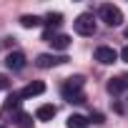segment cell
<instances>
[{
  "label": "cell",
  "instance_id": "cell-1",
  "mask_svg": "<svg viewBox=\"0 0 128 128\" xmlns=\"http://www.w3.org/2000/svg\"><path fill=\"white\" fill-rule=\"evenodd\" d=\"M83 86H86V78H83V76H73V78H68L66 83H63L60 93H63V98L70 100V103H86Z\"/></svg>",
  "mask_w": 128,
  "mask_h": 128
},
{
  "label": "cell",
  "instance_id": "cell-2",
  "mask_svg": "<svg viewBox=\"0 0 128 128\" xmlns=\"http://www.w3.org/2000/svg\"><path fill=\"white\" fill-rule=\"evenodd\" d=\"M98 18H100L106 25H110V28H116V25H120V23H123V13H120V8H118V5H113V3L100 5V8H98Z\"/></svg>",
  "mask_w": 128,
  "mask_h": 128
},
{
  "label": "cell",
  "instance_id": "cell-3",
  "mask_svg": "<svg viewBox=\"0 0 128 128\" xmlns=\"http://www.w3.org/2000/svg\"><path fill=\"white\" fill-rule=\"evenodd\" d=\"M73 28H76L78 35H93L96 33V20H93L90 13H83V15H78L73 20Z\"/></svg>",
  "mask_w": 128,
  "mask_h": 128
},
{
  "label": "cell",
  "instance_id": "cell-4",
  "mask_svg": "<svg viewBox=\"0 0 128 128\" xmlns=\"http://www.w3.org/2000/svg\"><path fill=\"white\" fill-rule=\"evenodd\" d=\"M63 63H68V58L66 55H53V53H40L35 58L38 68H55V66H63Z\"/></svg>",
  "mask_w": 128,
  "mask_h": 128
},
{
  "label": "cell",
  "instance_id": "cell-5",
  "mask_svg": "<svg viewBox=\"0 0 128 128\" xmlns=\"http://www.w3.org/2000/svg\"><path fill=\"white\" fill-rule=\"evenodd\" d=\"M43 40H48L55 50H68V45H70V38L66 33H50V30H45Z\"/></svg>",
  "mask_w": 128,
  "mask_h": 128
},
{
  "label": "cell",
  "instance_id": "cell-6",
  "mask_svg": "<svg viewBox=\"0 0 128 128\" xmlns=\"http://www.w3.org/2000/svg\"><path fill=\"white\" fill-rule=\"evenodd\" d=\"M96 60L103 63V66H110V63L118 60V53L113 48H108V45H100V48H96Z\"/></svg>",
  "mask_w": 128,
  "mask_h": 128
},
{
  "label": "cell",
  "instance_id": "cell-7",
  "mask_svg": "<svg viewBox=\"0 0 128 128\" xmlns=\"http://www.w3.org/2000/svg\"><path fill=\"white\" fill-rule=\"evenodd\" d=\"M5 66L10 68V70H23L25 68V55L23 53H8V58H5Z\"/></svg>",
  "mask_w": 128,
  "mask_h": 128
},
{
  "label": "cell",
  "instance_id": "cell-8",
  "mask_svg": "<svg viewBox=\"0 0 128 128\" xmlns=\"http://www.w3.org/2000/svg\"><path fill=\"white\" fill-rule=\"evenodd\" d=\"M40 93H45V83L33 80V83H28V86L20 90V98H33V96H40Z\"/></svg>",
  "mask_w": 128,
  "mask_h": 128
},
{
  "label": "cell",
  "instance_id": "cell-9",
  "mask_svg": "<svg viewBox=\"0 0 128 128\" xmlns=\"http://www.w3.org/2000/svg\"><path fill=\"white\" fill-rule=\"evenodd\" d=\"M55 113H58V110H55V106L45 103V106H40V108L35 110V118H38V120H53V118H55Z\"/></svg>",
  "mask_w": 128,
  "mask_h": 128
},
{
  "label": "cell",
  "instance_id": "cell-10",
  "mask_svg": "<svg viewBox=\"0 0 128 128\" xmlns=\"http://www.w3.org/2000/svg\"><path fill=\"white\" fill-rule=\"evenodd\" d=\"M88 123H90V120H88L86 116L73 113V116H68V123H66V126H68V128H88Z\"/></svg>",
  "mask_w": 128,
  "mask_h": 128
},
{
  "label": "cell",
  "instance_id": "cell-11",
  "mask_svg": "<svg viewBox=\"0 0 128 128\" xmlns=\"http://www.w3.org/2000/svg\"><path fill=\"white\" fill-rule=\"evenodd\" d=\"M43 23H45L48 30L53 33V28H60V25H63V15H60V13H48V18H45Z\"/></svg>",
  "mask_w": 128,
  "mask_h": 128
},
{
  "label": "cell",
  "instance_id": "cell-12",
  "mask_svg": "<svg viewBox=\"0 0 128 128\" xmlns=\"http://www.w3.org/2000/svg\"><path fill=\"white\" fill-rule=\"evenodd\" d=\"M18 108H20V93L15 96H8V100H5V106H3V113H10V110H15L18 113Z\"/></svg>",
  "mask_w": 128,
  "mask_h": 128
},
{
  "label": "cell",
  "instance_id": "cell-13",
  "mask_svg": "<svg viewBox=\"0 0 128 128\" xmlns=\"http://www.w3.org/2000/svg\"><path fill=\"white\" fill-rule=\"evenodd\" d=\"M15 126H18V128H33V116L18 110V113H15Z\"/></svg>",
  "mask_w": 128,
  "mask_h": 128
},
{
  "label": "cell",
  "instance_id": "cell-14",
  "mask_svg": "<svg viewBox=\"0 0 128 128\" xmlns=\"http://www.w3.org/2000/svg\"><path fill=\"white\" fill-rule=\"evenodd\" d=\"M40 23H43V20H40L38 15H23V18H20V25H23V28H38Z\"/></svg>",
  "mask_w": 128,
  "mask_h": 128
},
{
  "label": "cell",
  "instance_id": "cell-15",
  "mask_svg": "<svg viewBox=\"0 0 128 128\" xmlns=\"http://www.w3.org/2000/svg\"><path fill=\"white\" fill-rule=\"evenodd\" d=\"M8 86H10V80H8L5 76H0V88H8Z\"/></svg>",
  "mask_w": 128,
  "mask_h": 128
},
{
  "label": "cell",
  "instance_id": "cell-16",
  "mask_svg": "<svg viewBox=\"0 0 128 128\" xmlns=\"http://www.w3.org/2000/svg\"><path fill=\"white\" fill-rule=\"evenodd\" d=\"M120 58H123V60H126V63H128V45H126V48H123V50H120Z\"/></svg>",
  "mask_w": 128,
  "mask_h": 128
},
{
  "label": "cell",
  "instance_id": "cell-17",
  "mask_svg": "<svg viewBox=\"0 0 128 128\" xmlns=\"http://www.w3.org/2000/svg\"><path fill=\"white\" fill-rule=\"evenodd\" d=\"M126 38H128V30H126Z\"/></svg>",
  "mask_w": 128,
  "mask_h": 128
},
{
  "label": "cell",
  "instance_id": "cell-18",
  "mask_svg": "<svg viewBox=\"0 0 128 128\" xmlns=\"http://www.w3.org/2000/svg\"><path fill=\"white\" fill-rule=\"evenodd\" d=\"M126 100H128V93H126Z\"/></svg>",
  "mask_w": 128,
  "mask_h": 128
},
{
  "label": "cell",
  "instance_id": "cell-19",
  "mask_svg": "<svg viewBox=\"0 0 128 128\" xmlns=\"http://www.w3.org/2000/svg\"><path fill=\"white\" fill-rule=\"evenodd\" d=\"M0 128H3V126H0Z\"/></svg>",
  "mask_w": 128,
  "mask_h": 128
}]
</instances>
